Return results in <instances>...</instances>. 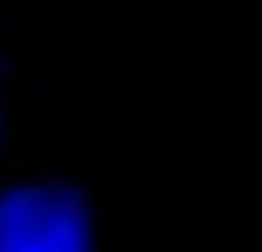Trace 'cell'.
<instances>
[{
	"instance_id": "2",
	"label": "cell",
	"mask_w": 262,
	"mask_h": 252,
	"mask_svg": "<svg viewBox=\"0 0 262 252\" xmlns=\"http://www.w3.org/2000/svg\"><path fill=\"white\" fill-rule=\"evenodd\" d=\"M25 97H19L15 68L0 58V179L25 165Z\"/></svg>"
},
{
	"instance_id": "1",
	"label": "cell",
	"mask_w": 262,
	"mask_h": 252,
	"mask_svg": "<svg viewBox=\"0 0 262 252\" xmlns=\"http://www.w3.org/2000/svg\"><path fill=\"white\" fill-rule=\"evenodd\" d=\"M0 252H102L93 179L25 160L0 179Z\"/></svg>"
}]
</instances>
